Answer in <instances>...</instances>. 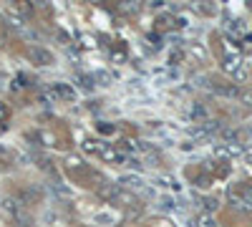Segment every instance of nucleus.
<instances>
[{"label":"nucleus","mask_w":252,"mask_h":227,"mask_svg":"<svg viewBox=\"0 0 252 227\" xmlns=\"http://www.w3.org/2000/svg\"><path fill=\"white\" fill-rule=\"evenodd\" d=\"M48 96L53 99V103H68L76 99V88L71 83H63V81H56L48 86Z\"/></svg>","instance_id":"obj_1"},{"label":"nucleus","mask_w":252,"mask_h":227,"mask_svg":"<svg viewBox=\"0 0 252 227\" xmlns=\"http://www.w3.org/2000/svg\"><path fill=\"white\" fill-rule=\"evenodd\" d=\"M214 154H217V159H234V157L245 154V149H242V144H240V142H237V144L222 142V144H217V146H214Z\"/></svg>","instance_id":"obj_2"},{"label":"nucleus","mask_w":252,"mask_h":227,"mask_svg":"<svg viewBox=\"0 0 252 227\" xmlns=\"http://www.w3.org/2000/svg\"><path fill=\"white\" fill-rule=\"evenodd\" d=\"M28 58H31L36 66H51L53 63V53L48 48H43V45H31V48H28Z\"/></svg>","instance_id":"obj_3"},{"label":"nucleus","mask_w":252,"mask_h":227,"mask_svg":"<svg viewBox=\"0 0 252 227\" xmlns=\"http://www.w3.org/2000/svg\"><path fill=\"white\" fill-rule=\"evenodd\" d=\"M98 154H101L103 162H109V164H126V154H124V151H118L116 146H111V144H103L101 142Z\"/></svg>","instance_id":"obj_4"},{"label":"nucleus","mask_w":252,"mask_h":227,"mask_svg":"<svg viewBox=\"0 0 252 227\" xmlns=\"http://www.w3.org/2000/svg\"><path fill=\"white\" fill-rule=\"evenodd\" d=\"M118 185H124L129 192H139V194L149 192V185H146L141 177H136V174H124L121 179H118Z\"/></svg>","instance_id":"obj_5"},{"label":"nucleus","mask_w":252,"mask_h":227,"mask_svg":"<svg viewBox=\"0 0 252 227\" xmlns=\"http://www.w3.org/2000/svg\"><path fill=\"white\" fill-rule=\"evenodd\" d=\"M222 68H225V73H230V76H237V73L245 68L242 56H240V53H230V56H225V61H222Z\"/></svg>","instance_id":"obj_6"},{"label":"nucleus","mask_w":252,"mask_h":227,"mask_svg":"<svg viewBox=\"0 0 252 227\" xmlns=\"http://www.w3.org/2000/svg\"><path fill=\"white\" fill-rule=\"evenodd\" d=\"M94 222L96 225H116L118 222V217H116V212L114 209H109V207H103V209H96L94 212Z\"/></svg>","instance_id":"obj_7"},{"label":"nucleus","mask_w":252,"mask_h":227,"mask_svg":"<svg viewBox=\"0 0 252 227\" xmlns=\"http://www.w3.org/2000/svg\"><path fill=\"white\" fill-rule=\"evenodd\" d=\"M212 91L217 96H225V99H237L240 96V88H237L234 83H217V86H212Z\"/></svg>","instance_id":"obj_8"},{"label":"nucleus","mask_w":252,"mask_h":227,"mask_svg":"<svg viewBox=\"0 0 252 227\" xmlns=\"http://www.w3.org/2000/svg\"><path fill=\"white\" fill-rule=\"evenodd\" d=\"M91 79H94V83H98V86H111V83H114V73H111L109 68H96V71L91 73Z\"/></svg>","instance_id":"obj_9"},{"label":"nucleus","mask_w":252,"mask_h":227,"mask_svg":"<svg viewBox=\"0 0 252 227\" xmlns=\"http://www.w3.org/2000/svg\"><path fill=\"white\" fill-rule=\"evenodd\" d=\"M154 185H156V187H164V189H172V192H179V189H182L179 182H176L174 177H167V174L154 177Z\"/></svg>","instance_id":"obj_10"},{"label":"nucleus","mask_w":252,"mask_h":227,"mask_svg":"<svg viewBox=\"0 0 252 227\" xmlns=\"http://www.w3.org/2000/svg\"><path fill=\"white\" fill-rule=\"evenodd\" d=\"M189 116L194 119L197 124H202V121L210 119V111H207V106H202V103H197V101H194V103L189 106Z\"/></svg>","instance_id":"obj_11"},{"label":"nucleus","mask_w":252,"mask_h":227,"mask_svg":"<svg viewBox=\"0 0 252 227\" xmlns=\"http://www.w3.org/2000/svg\"><path fill=\"white\" fill-rule=\"evenodd\" d=\"M5 21H8V25H13V28H25V18H23L18 10H13V8L5 10Z\"/></svg>","instance_id":"obj_12"},{"label":"nucleus","mask_w":252,"mask_h":227,"mask_svg":"<svg viewBox=\"0 0 252 227\" xmlns=\"http://www.w3.org/2000/svg\"><path fill=\"white\" fill-rule=\"evenodd\" d=\"M36 139L43 146H56V134L53 131H36Z\"/></svg>","instance_id":"obj_13"},{"label":"nucleus","mask_w":252,"mask_h":227,"mask_svg":"<svg viewBox=\"0 0 252 227\" xmlns=\"http://www.w3.org/2000/svg\"><path fill=\"white\" fill-rule=\"evenodd\" d=\"M194 227H217V225H214V217L210 212H202V215H197V220H194Z\"/></svg>","instance_id":"obj_14"},{"label":"nucleus","mask_w":252,"mask_h":227,"mask_svg":"<svg viewBox=\"0 0 252 227\" xmlns=\"http://www.w3.org/2000/svg\"><path fill=\"white\" fill-rule=\"evenodd\" d=\"M111 61H114V63H124V61H126V48H124V45H114V48H111Z\"/></svg>","instance_id":"obj_15"},{"label":"nucleus","mask_w":252,"mask_h":227,"mask_svg":"<svg viewBox=\"0 0 252 227\" xmlns=\"http://www.w3.org/2000/svg\"><path fill=\"white\" fill-rule=\"evenodd\" d=\"M76 81H78V86H81V88H86V91H91V88H94V79H91V76H86V73H78V76H76Z\"/></svg>","instance_id":"obj_16"},{"label":"nucleus","mask_w":252,"mask_h":227,"mask_svg":"<svg viewBox=\"0 0 252 227\" xmlns=\"http://www.w3.org/2000/svg\"><path fill=\"white\" fill-rule=\"evenodd\" d=\"M66 166H68V169H81V166H83V162H81V157H66Z\"/></svg>","instance_id":"obj_17"},{"label":"nucleus","mask_w":252,"mask_h":227,"mask_svg":"<svg viewBox=\"0 0 252 227\" xmlns=\"http://www.w3.org/2000/svg\"><path fill=\"white\" fill-rule=\"evenodd\" d=\"M237 99H240L245 106H252V88H242V91H240V96H237Z\"/></svg>","instance_id":"obj_18"},{"label":"nucleus","mask_w":252,"mask_h":227,"mask_svg":"<svg viewBox=\"0 0 252 227\" xmlns=\"http://www.w3.org/2000/svg\"><path fill=\"white\" fill-rule=\"evenodd\" d=\"M118 10L121 13H139V3H121Z\"/></svg>","instance_id":"obj_19"},{"label":"nucleus","mask_w":252,"mask_h":227,"mask_svg":"<svg viewBox=\"0 0 252 227\" xmlns=\"http://www.w3.org/2000/svg\"><path fill=\"white\" fill-rule=\"evenodd\" d=\"M189 53H192V56H197V58H204V56H207V51L202 48V45H192Z\"/></svg>","instance_id":"obj_20"},{"label":"nucleus","mask_w":252,"mask_h":227,"mask_svg":"<svg viewBox=\"0 0 252 227\" xmlns=\"http://www.w3.org/2000/svg\"><path fill=\"white\" fill-rule=\"evenodd\" d=\"M126 166H129V169H141V159H126Z\"/></svg>","instance_id":"obj_21"},{"label":"nucleus","mask_w":252,"mask_h":227,"mask_svg":"<svg viewBox=\"0 0 252 227\" xmlns=\"http://www.w3.org/2000/svg\"><path fill=\"white\" fill-rule=\"evenodd\" d=\"M182 58H184V53H182V51H174V53H172V58H169V66H176V61H182Z\"/></svg>","instance_id":"obj_22"},{"label":"nucleus","mask_w":252,"mask_h":227,"mask_svg":"<svg viewBox=\"0 0 252 227\" xmlns=\"http://www.w3.org/2000/svg\"><path fill=\"white\" fill-rule=\"evenodd\" d=\"M10 116V109H8V106L3 103V101H0V121H5Z\"/></svg>","instance_id":"obj_23"},{"label":"nucleus","mask_w":252,"mask_h":227,"mask_svg":"<svg viewBox=\"0 0 252 227\" xmlns=\"http://www.w3.org/2000/svg\"><path fill=\"white\" fill-rule=\"evenodd\" d=\"M161 207H164V209H174V200H172V197H161Z\"/></svg>","instance_id":"obj_24"},{"label":"nucleus","mask_w":252,"mask_h":227,"mask_svg":"<svg viewBox=\"0 0 252 227\" xmlns=\"http://www.w3.org/2000/svg\"><path fill=\"white\" fill-rule=\"evenodd\" d=\"M194 146H197V144L192 142V139H189V142H182V144H179V149H182V151H192Z\"/></svg>","instance_id":"obj_25"},{"label":"nucleus","mask_w":252,"mask_h":227,"mask_svg":"<svg viewBox=\"0 0 252 227\" xmlns=\"http://www.w3.org/2000/svg\"><path fill=\"white\" fill-rule=\"evenodd\" d=\"M197 187H210V177H199L197 179Z\"/></svg>","instance_id":"obj_26"},{"label":"nucleus","mask_w":252,"mask_h":227,"mask_svg":"<svg viewBox=\"0 0 252 227\" xmlns=\"http://www.w3.org/2000/svg\"><path fill=\"white\" fill-rule=\"evenodd\" d=\"M83 45H86V48H94L96 43H94V38H91V36H83Z\"/></svg>","instance_id":"obj_27"},{"label":"nucleus","mask_w":252,"mask_h":227,"mask_svg":"<svg viewBox=\"0 0 252 227\" xmlns=\"http://www.w3.org/2000/svg\"><path fill=\"white\" fill-rule=\"evenodd\" d=\"M245 162H247V166H250V172H252V151H245Z\"/></svg>","instance_id":"obj_28"},{"label":"nucleus","mask_w":252,"mask_h":227,"mask_svg":"<svg viewBox=\"0 0 252 227\" xmlns=\"http://www.w3.org/2000/svg\"><path fill=\"white\" fill-rule=\"evenodd\" d=\"M98 129H101V134H111L114 131V126H106V124H101Z\"/></svg>","instance_id":"obj_29"},{"label":"nucleus","mask_w":252,"mask_h":227,"mask_svg":"<svg viewBox=\"0 0 252 227\" xmlns=\"http://www.w3.org/2000/svg\"><path fill=\"white\" fill-rule=\"evenodd\" d=\"M250 136H252V129H250Z\"/></svg>","instance_id":"obj_30"}]
</instances>
